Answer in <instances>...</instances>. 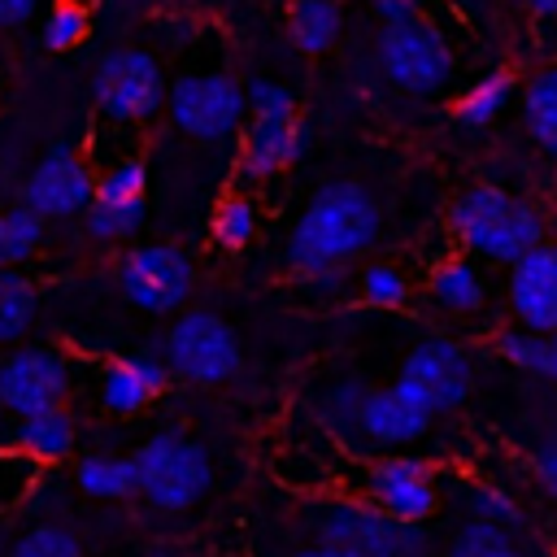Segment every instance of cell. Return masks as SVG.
<instances>
[{
    "mask_svg": "<svg viewBox=\"0 0 557 557\" xmlns=\"http://www.w3.org/2000/svg\"><path fill=\"white\" fill-rule=\"evenodd\" d=\"M379 226H383V209L374 191L357 178H331L309 196L305 213L287 235L283 257L305 278L344 270L352 257H361L379 239Z\"/></svg>",
    "mask_w": 557,
    "mask_h": 557,
    "instance_id": "1",
    "label": "cell"
},
{
    "mask_svg": "<svg viewBox=\"0 0 557 557\" xmlns=\"http://www.w3.org/2000/svg\"><path fill=\"white\" fill-rule=\"evenodd\" d=\"M448 226L470 257L496 265H513L518 257L544 244V213L496 183L466 187L448 209Z\"/></svg>",
    "mask_w": 557,
    "mask_h": 557,
    "instance_id": "2",
    "label": "cell"
},
{
    "mask_svg": "<svg viewBox=\"0 0 557 557\" xmlns=\"http://www.w3.org/2000/svg\"><path fill=\"white\" fill-rule=\"evenodd\" d=\"M313 544L339 548L344 557H426V527L400 522L370 500H318L309 505Z\"/></svg>",
    "mask_w": 557,
    "mask_h": 557,
    "instance_id": "3",
    "label": "cell"
},
{
    "mask_svg": "<svg viewBox=\"0 0 557 557\" xmlns=\"http://www.w3.org/2000/svg\"><path fill=\"white\" fill-rule=\"evenodd\" d=\"M248 122L239 139V174L270 178L296 165L309 152V122L296 117V96L274 78H252L248 87Z\"/></svg>",
    "mask_w": 557,
    "mask_h": 557,
    "instance_id": "4",
    "label": "cell"
},
{
    "mask_svg": "<svg viewBox=\"0 0 557 557\" xmlns=\"http://www.w3.org/2000/svg\"><path fill=\"white\" fill-rule=\"evenodd\" d=\"M135 470H139V496L152 509L178 513L205 500L213 483V461L200 440H187L178 431H157L135 448Z\"/></svg>",
    "mask_w": 557,
    "mask_h": 557,
    "instance_id": "5",
    "label": "cell"
},
{
    "mask_svg": "<svg viewBox=\"0 0 557 557\" xmlns=\"http://www.w3.org/2000/svg\"><path fill=\"white\" fill-rule=\"evenodd\" d=\"M91 100H96L100 117H109L117 126H135V122L157 117L165 109V100H170L161 57L148 52V48H113V52H104L96 61Z\"/></svg>",
    "mask_w": 557,
    "mask_h": 557,
    "instance_id": "6",
    "label": "cell"
},
{
    "mask_svg": "<svg viewBox=\"0 0 557 557\" xmlns=\"http://www.w3.org/2000/svg\"><path fill=\"white\" fill-rule=\"evenodd\" d=\"M379 70L387 74L392 87L409 96H435L440 87H448L457 57L448 35L431 17H405V22H383Z\"/></svg>",
    "mask_w": 557,
    "mask_h": 557,
    "instance_id": "7",
    "label": "cell"
},
{
    "mask_svg": "<svg viewBox=\"0 0 557 557\" xmlns=\"http://www.w3.org/2000/svg\"><path fill=\"white\" fill-rule=\"evenodd\" d=\"M165 366L170 374L187 379V383H200V387H213V383H226L239 361H244V348H239V335L231 331L226 318H218L213 309H191V313H178L174 326L165 331Z\"/></svg>",
    "mask_w": 557,
    "mask_h": 557,
    "instance_id": "8",
    "label": "cell"
},
{
    "mask_svg": "<svg viewBox=\"0 0 557 557\" xmlns=\"http://www.w3.org/2000/svg\"><path fill=\"white\" fill-rule=\"evenodd\" d=\"M165 113L191 139H226L248 122V91L226 70H187L170 83Z\"/></svg>",
    "mask_w": 557,
    "mask_h": 557,
    "instance_id": "9",
    "label": "cell"
},
{
    "mask_svg": "<svg viewBox=\"0 0 557 557\" xmlns=\"http://www.w3.org/2000/svg\"><path fill=\"white\" fill-rule=\"evenodd\" d=\"M196 287V265L174 244H135L117 261V292L144 313H174Z\"/></svg>",
    "mask_w": 557,
    "mask_h": 557,
    "instance_id": "10",
    "label": "cell"
},
{
    "mask_svg": "<svg viewBox=\"0 0 557 557\" xmlns=\"http://www.w3.org/2000/svg\"><path fill=\"white\" fill-rule=\"evenodd\" d=\"M396 387L405 396H413L435 418V413H448V409L466 405V396L474 387V366H470L461 344H453L444 335H431V339L409 348Z\"/></svg>",
    "mask_w": 557,
    "mask_h": 557,
    "instance_id": "11",
    "label": "cell"
},
{
    "mask_svg": "<svg viewBox=\"0 0 557 557\" xmlns=\"http://www.w3.org/2000/svg\"><path fill=\"white\" fill-rule=\"evenodd\" d=\"M70 383V361L57 348H17L0 361V409L13 418L65 409Z\"/></svg>",
    "mask_w": 557,
    "mask_h": 557,
    "instance_id": "12",
    "label": "cell"
},
{
    "mask_svg": "<svg viewBox=\"0 0 557 557\" xmlns=\"http://www.w3.org/2000/svg\"><path fill=\"white\" fill-rule=\"evenodd\" d=\"M91 200H96V174H91V165H87L74 148H65V144H57V148L26 174V183H22V205L35 209L44 222H48V218L87 213Z\"/></svg>",
    "mask_w": 557,
    "mask_h": 557,
    "instance_id": "13",
    "label": "cell"
},
{
    "mask_svg": "<svg viewBox=\"0 0 557 557\" xmlns=\"http://www.w3.org/2000/svg\"><path fill=\"white\" fill-rule=\"evenodd\" d=\"M366 496H370V505H379L383 513H392L400 522H426L440 509V487H435L431 466L422 457H405V453L370 461Z\"/></svg>",
    "mask_w": 557,
    "mask_h": 557,
    "instance_id": "14",
    "label": "cell"
},
{
    "mask_svg": "<svg viewBox=\"0 0 557 557\" xmlns=\"http://www.w3.org/2000/svg\"><path fill=\"white\" fill-rule=\"evenodd\" d=\"M509 313L535 335L557 331V244H540L509 265Z\"/></svg>",
    "mask_w": 557,
    "mask_h": 557,
    "instance_id": "15",
    "label": "cell"
},
{
    "mask_svg": "<svg viewBox=\"0 0 557 557\" xmlns=\"http://www.w3.org/2000/svg\"><path fill=\"white\" fill-rule=\"evenodd\" d=\"M426 426H431V413L413 396H405L396 383L392 387H374L370 400H366V413H361V444L400 448V444L422 440Z\"/></svg>",
    "mask_w": 557,
    "mask_h": 557,
    "instance_id": "16",
    "label": "cell"
},
{
    "mask_svg": "<svg viewBox=\"0 0 557 557\" xmlns=\"http://www.w3.org/2000/svg\"><path fill=\"white\" fill-rule=\"evenodd\" d=\"M170 383V366L152 352H135L122 361H109L100 374V405L109 413H139L161 387Z\"/></svg>",
    "mask_w": 557,
    "mask_h": 557,
    "instance_id": "17",
    "label": "cell"
},
{
    "mask_svg": "<svg viewBox=\"0 0 557 557\" xmlns=\"http://www.w3.org/2000/svg\"><path fill=\"white\" fill-rule=\"evenodd\" d=\"M74 418L65 409H48V413H35V418H17V426L9 431V444L13 453H22L26 461L35 466H48V461H61L74 453Z\"/></svg>",
    "mask_w": 557,
    "mask_h": 557,
    "instance_id": "18",
    "label": "cell"
},
{
    "mask_svg": "<svg viewBox=\"0 0 557 557\" xmlns=\"http://www.w3.org/2000/svg\"><path fill=\"white\" fill-rule=\"evenodd\" d=\"M426 292H431V300L440 309H448L457 318H470V313H479L487 305V283H483V274H479V265L470 257L440 261L431 270V278H426Z\"/></svg>",
    "mask_w": 557,
    "mask_h": 557,
    "instance_id": "19",
    "label": "cell"
},
{
    "mask_svg": "<svg viewBox=\"0 0 557 557\" xmlns=\"http://www.w3.org/2000/svg\"><path fill=\"white\" fill-rule=\"evenodd\" d=\"M74 483L91 500H131L139 496V470L135 457H113V453H91L78 461Z\"/></svg>",
    "mask_w": 557,
    "mask_h": 557,
    "instance_id": "20",
    "label": "cell"
},
{
    "mask_svg": "<svg viewBox=\"0 0 557 557\" xmlns=\"http://www.w3.org/2000/svg\"><path fill=\"white\" fill-rule=\"evenodd\" d=\"M339 26H344V13L335 0H287V39L318 57L326 52L335 39H339Z\"/></svg>",
    "mask_w": 557,
    "mask_h": 557,
    "instance_id": "21",
    "label": "cell"
},
{
    "mask_svg": "<svg viewBox=\"0 0 557 557\" xmlns=\"http://www.w3.org/2000/svg\"><path fill=\"white\" fill-rule=\"evenodd\" d=\"M370 392H374V387H370L366 379H357V374L331 383V387L322 392V400H318L322 426H326L331 435H339L344 444H361V413H366Z\"/></svg>",
    "mask_w": 557,
    "mask_h": 557,
    "instance_id": "22",
    "label": "cell"
},
{
    "mask_svg": "<svg viewBox=\"0 0 557 557\" xmlns=\"http://www.w3.org/2000/svg\"><path fill=\"white\" fill-rule=\"evenodd\" d=\"M522 122L531 139L557 157V65H544L527 87H522Z\"/></svg>",
    "mask_w": 557,
    "mask_h": 557,
    "instance_id": "23",
    "label": "cell"
},
{
    "mask_svg": "<svg viewBox=\"0 0 557 557\" xmlns=\"http://www.w3.org/2000/svg\"><path fill=\"white\" fill-rule=\"evenodd\" d=\"M513 74L509 70H492V74H483L479 83H470V91H461L457 100H453V117L461 122V126H487V122H496L500 113H505V104L513 100Z\"/></svg>",
    "mask_w": 557,
    "mask_h": 557,
    "instance_id": "24",
    "label": "cell"
},
{
    "mask_svg": "<svg viewBox=\"0 0 557 557\" xmlns=\"http://www.w3.org/2000/svg\"><path fill=\"white\" fill-rule=\"evenodd\" d=\"M39 296L22 270H0V344H17L35 322Z\"/></svg>",
    "mask_w": 557,
    "mask_h": 557,
    "instance_id": "25",
    "label": "cell"
},
{
    "mask_svg": "<svg viewBox=\"0 0 557 557\" xmlns=\"http://www.w3.org/2000/svg\"><path fill=\"white\" fill-rule=\"evenodd\" d=\"M44 244V218L26 205H13L0 213V270H17L22 261L35 257Z\"/></svg>",
    "mask_w": 557,
    "mask_h": 557,
    "instance_id": "26",
    "label": "cell"
},
{
    "mask_svg": "<svg viewBox=\"0 0 557 557\" xmlns=\"http://www.w3.org/2000/svg\"><path fill=\"white\" fill-rule=\"evenodd\" d=\"M448 557H531L509 527L496 522H461L448 540Z\"/></svg>",
    "mask_w": 557,
    "mask_h": 557,
    "instance_id": "27",
    "label": "cell"
},
{
    "mask_svg": "<svg viewBox=\"0 0 557 557\" xmlns=\"http://www.w3.org/2000/svg\"><path fill=\"white\" fill-rule=\"evenodd\" d=\"M209 235H213V244L226 248V252L248 248L252 235H257V209H252V200H248V196H222L218 209H213Z\"/></svg>",
    "mask_w": 557,
    "mask_h": 557,
    "instance_id": "28",
    "label": "cell"
},
{
    "mask_svg": "<svg viewBox=\"0 0 557 557\" xmlns=\"http://www.w3.org/2000/svg\"><path fill=\"white\" fill-rule=\"evenodd\" d=\"M357 296L374 309H400L409 300V278L400 265H387V261H370L361 274H357Z\"/></svg>",
    "mask_w": 557,
    "mask_h": 557,
    "instance_id": "29",
    "label": "cell"
},
{
    "mask_svg": "<svg viewBox=\"0 0 557 557\" xmlns=\"http://www.w3.org/2000/svg\"><path fill=\"white\" fill-rule=\"evenodd\" d=\"M144 187H148L144 161L126 157V161H113V165L96 178V200H91V205H135V200H144Z\"/></svg>",
    "mask_w": 557,
    "mask_h": 557,
    "instance_id": "30",
    "label": "cell"
},
{
    "mask_svg": "<svg viewBox=\"0 0 557 557\" xmlns=\"http://www.w3.org/2000/svg\"><path fill=\"white\" fill-rule=\"evenodd\" d=\"M87 35H91V13L78 9V4H65V0L52 4V13L44 17V30H39V39H44L48 52H70Z\"/></svg>",
    "mask_w": 557,
    "mask_h": 557,
    "instance_id": "31",
    "label": "cell"
},
{
    "mask_svg": "<svg viewBox=\"0 0 557 557\" xmlns=\"http://www.w3.org/2000/svg\"><path fill=\"white\" fill-rule=\"evenodd\" d=\"M139 226H144V200H135V205H91L87 209V235L91 239L113 244V239L135 235Z\"/></svg>",
    "mask_w": 557,
    "mask_h": 557,
    "instance_id": "32",
    "label": "cell"
},
{
    "mask_svg": "<svg viewBox=\"0 0 557 557\" xmlns=\"http://www.w3.org/2000/svg\"><path fill=\"white\" fill-rule=\"evenodd\" d=\"M9 557H83V544H78L74 531H65V527H57V522H39V527H30V531L13 544Z\"/></svg>",
    "mask_w": 557,
    "mask_h": 557,
    "instance_id": "33",
    "label": "cell"
},
{
    "mask_svg": "<svg viewBox=\"0 0 557 557\" xmlns=\"http://www.w3.org/2000/svg\"><path fill=\"white\" fill-rule=\"evenodd\" d=\"M466 513H470V522H496V527L522 522V509L513 505V496L500 487H483V483L466 487Z\"/></svg>",
    "mask_w": 557,
    "mask_h": 557,
    "instance_id": "34",
    "label": "cell"
},
{
    "mask_svg": "<svg viewBox=\"0 0 557 557\" xmlns=\"http://www.w3.org/2000/svg\"><path fill=\"white\" fill-rule=\"evenodd\" d=\"M496 357L527 370V374H540V361H544V335L527 331V326H513V331H500L496 335Z\"/></svg>",
    "mask_w": 557,
    "mask_h": 557,
    "instance_id": "35",
    "label": "cell"
},
{
    "mask_svg": "<svg viewBox=\"0 0 557 557\" xmlns=\"http://www.w3.org/2000/svg\"><path fill=\"white\" fill-rule=\"evenodd\" d=\"M370 4L383 13V22H405V17H422L431 0H370Z\"/></svg>",
    "mask_w": 557,
    "mask_h": 557,
    "instance_id": "36",
    "label": "cell"
},
{
    "mask_svg": "<svg viewBox=\"0 0 557 557\" xmlns=\"http://www.w3.org/2000/svg\"><path fill=\"white\" fill-rule=\"evenodd\" d=\"M535 474H540V483L557 496V440H553V444H544V448L535 453Z\"/></svg>",
    "mask_w": 557,
    "mask_h": 557,
    "instance_id": "37",
    "label": "cell"
},
{
    "mask_svg": "<svg viewBox=\"0 0 557 557\" xmlns=\"http://www.w3.org/2000/svg\"><path fill=\"white\" fill-rule=\"evenodd\" d=\"M35 9H39V0H0V26H22Z\"/></svg>",
    "mask_w": 557,
    "mask_h": 557,
    "instance_id": "38",
    "label": "cell"
},
{
    "mask_svg": "<svg viewBox=\"0 0 557 557\" xmlns=\"http://www.w3.org/2000/svg\"><path fill=\"white\" fill-rule=\"evenodd\" d=\"M344 270H326V274H309V287H318L322 296H339L344 292Z\"/></svg>",
    "mask_w": 557,
    "mask_h": 557,
    "instance_id": "39",
    "label": "cell"
},
{
    "mask_svg": "<svg viewBox=\"0 0 557 557\" xmlns=\"http://www.w3.org/2000/svg\"><path fill=\"white\" fill-rule=\"evenodd\" d=\"M540 379L557 383V331L544 335V361H540Z\"/></svg>",
    "mask_w": 557,
    "mask_h": 557,
    "instance_id": "40",
    "label": "cell"
},
{
    "mask_svg": "<svg viewBox=\"0 0 557 557\" xmlns=\"http://www.w3.org/2000/svg\"><path fill=\"white\" fill-rule=\"evenodd\" d=\"M531 17H540V22H557V0H518Z\"/></svg>",
    "mask_w": 557,
    "mask_h": 557,
    "instance_id": "41",
    "label": "cell"
},
{
    "mask_svg": "<svg viewBox=\"0 0 557 557\" xmlns=\"http://www.w3.org/2000/svg\"><path fill=\"white\" fill-rule=\"evenodd\" d=\"M292 557H344L339 548H326V544H309V548H296Z\"/></svg>",
    "mask_w": 557,
    "mask_h": 557,
    "instance_id": "42",
    "label": "cell"
},
{
    "mask_svg": "<svg viewBox=\"0 0 557 557\" xmlns=\"http://www.w3.org/2000/svg\"><path fill=\"white\" fill-rule=\"evenodd\" d=\"M65 4H78V9H91V0H65Z\"/></svg>",
    "mask_w": 557,
    "mask_h": 557,
    "instance_id": "43",
    "label": "cell"
},
{
    "mask_svg": "<svg viewBox=\"0 0 557 557\" xmlns=\"http://www.w3.org/2000/svg\"><path fill=\"white\" fill-rule=\"evenodd\" d=\"M0 431H4V409H0Z\"/></svg>",
    "mask_w": 557,
    "mask_h": 557,
    "instance_id": "44",
    "label": "cell"
},
{
    "mask_svg": "<svg viewBox=\"0 0 557 557\" xmlns=\"http://www.w3.org/2000/svg\"><path fill=\"white\" fill-rule=\"evenodd\" d=\"M126 4H148V0H126Z\"/></svg>",
    "mask_w": 557,
    "mask_h": 557,
    "instance_id": "45",
    "label": "cell"
}]
</instances>
